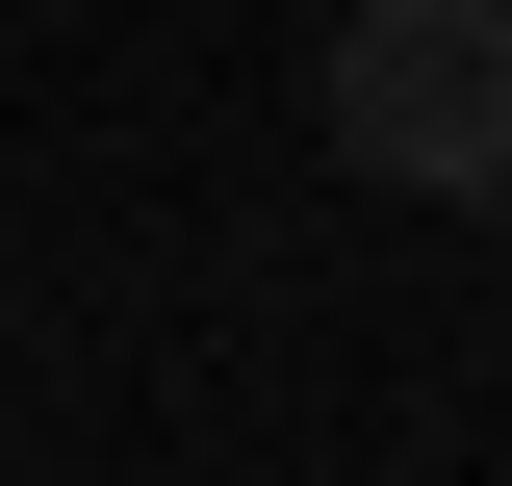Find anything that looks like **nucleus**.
I'll list each match as a JSON object with an SVG mask.
<instances>
[{
	"label": "nucleus",
	"mask_w": 512,
	"mask_h": 486,
	"mask_svg": "<svg viewBox=\"0 0 512 486\" xmlns=\"http://www.w3.org/2000/svg\"><path fill=\"white\" fill-rule=\"evenodd\" d=\"M333 154L410 205H512V0H359L333 26Z\"/></svg>",
	"instance_id": "obj_1"
}]
</instances>
